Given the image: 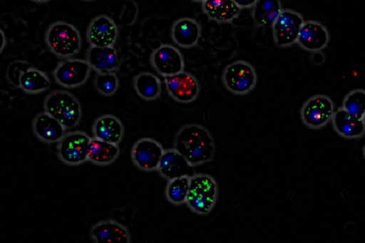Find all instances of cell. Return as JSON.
Masks as SVG:
<instances>
[{"label": "cell", "mask_w": 365, "mask_h": 243, "mask_svg": "<svg viewBox=\"0 0 365 243\" xmlns=\"http://www.w3.org/2000/svg\"><path fill=\"white\" fill-rule=\"evenodd\" d=\"M363 120H364V123H365V115H364V118H363Z\"/></svg>", "instance_id": "d6a6232c"}, {"label": "cell", "mask_w": 365, "mask_h": 243, "mask_svg": "<svg viewBox=\"0 0 365 243\" xmlns=\"http://www.w3.org/2000/svg\"><path fill=\"white\" fill-rule=\"evenodd\" d=\"M120 153L118 144L103 141L96 138L91 139L88 160L99 165H106L114 162Z\"/></svg>", "instance_id": "cb8c5ba5"}, {"label": "cell", "mask_w": 365, "mask_h": 243, "mask_svg": "<svg viewBox=\"0 0 365 243\" xmlns=\"http://www.w3.org/2000/svg\"><path fill=\"white\" fill-rule=\"evenodd\" d=\"M218 195L217 182L210 175L195 173L190 178L185 203L193 212L206 215L215 205Z\"/></svg>", "instance_id": "3957f363"}, {"label": "cell", "mask_w": 365, "mask_h": 243, "mask_svg": "<svg viewBox=\"0 0 365 243\" xmlns=\"http://www.w3.org/2000/svg\"><path fill=\"white\" fill-rule=\"evenodd\" d=\"M150 63L162 76H169L184 71L185 62L180 51L170 44H162L151 53Z\"/></svg>", "instance_id": "7c38bea8"}, {"label": "cell", "mask_w": 365, "mask_h": 243, "mask_svg": "<svg viewBox=\"0 0 365 243\" xmlns=\"http://www.w3.org/2000/svg\"><path fill=\"white\" fill-rule=\"evenodd\" d=\"M342 108L363 119L365 115V90L356 89L349 92L343 100Z\"/></svg>", "instance_id": "83f0119b"}, {"label": "cell", "mask_w": 365, "mask_h": 243, "mask_svg": "<svg viewBox=\"0 0 365 243\" xmlns=\"http://www.w3.org/2000/svg\"><path fill=\"white\" fill-rule=\"evenodd\" d=\"M133 86L137 94L145 100L158 98L161 93L160 78L150 72H141L133 78Z\"/></svg>", "instance_id": "484cf974"}, {"label": "cell", "mask_w": 365, "mask_h": 243, "mask_svg": "<svg viewBox=\"0 0 365 243\" xmlns=\"http://www.w3.org/2000/svg\"><path fill=\"white\" fill-rule=\"evenodd\" d=\"M304 22L299 12L283 9L272 26L274 43L279 47H287L297 43Z\"/></svg>", "instance_id": "52a82bcc"}, {"label": "cell", "mask_w": 365, "mask_h": 243, "mask_svg": "<svg viewBox=\"0 0 365 243\" xmlns=\"http://www.w3.org/2000/svg\"><path fill=\"white\" fill-rule=\"evenodd\" d=\"M45 41L50 51L61 58H70L81 48L79 31L73 24L63 21H55L48 27Z\"/></svg>", "instance_id": "7a4b0ae2"}, {"label": "cell", "mask_w": 365, "mask_h": 243, "mask_svg": "<svg viewBox=\"0 0 365 243\" xmlns=\"http://www.w3.org/2000/svg\"><path fill=\"white\" fill-rule=\"evenodd\" d=\"M91 68L86 60L66 58L58 62L53 71L56 82L65 88H76L88 78Z\"/></svg>", "instance_id": "9c48e42d"}, {"label": "cell", "mask_w": 365, "mask_h": 243, "mask_svg": "<svg viewBox=\"0 0 365 243\" xmlns=\"http://www.w3.org/2000/svg\"><path fill=\"white\" fill-rule=\"evenodd\" d=\"M51 85L47 75L42 71L29 67L21 71L19 86L27 93H38L46 91Z\"/></svg>", "instance_id": "d4e9b609"}, {"label": "cell", "mask_w": 365, "mask_h": 243, "mask_svg": "<svg viewBox=\"0 0 365 243\" xmlns=\"http://www.w3.org/2000/svg\"><path fill=\"white\" fill-rule=\"evenodd\" d=\"M334 112V105L329 97L316 95L303 104L300 115L304 125L317 129L327 125L332 119Z\"/></svg>", "instance_id": "ba28073f"}, {"label": "cell", "mask_w": 365, "mask_h": 243, "mask_svg": "<svg viewBox=\"0 0 365 243\" xmlns=\"http://www.w3.org/2000/svg\"><path fill=\"white\" fill-rule=\"evenodd\" d=\"M173 148L193 167L211 161L215 152L211 133L198 124L183 125L175 135Z\"/></svg>", "instance_id": "6da1fadb"}, {"label": "cell", "mask_w": 365, "mask_h": 243, "mask_svg": "<svg viewBox=\"0 0 365 243\" xmlns=\"http://www.w3.org/2000/svg\"><path fill=\"white\" fill-rule=\"evenodd\" d=\"M329 41L327 28L316 21H304L297 39V43L304 50L317 52L324 48Z\"/></svg>", "instance_id": "9a60e30c"}, {"label": "cell", "mask_w": 365, "mask_h": 243, "mask_svg": "<svg viewBox=\"0 0 365 243\" xmlns=\"http://www.w3.org/2000/svg\"><path fill=\"white\" fill-rule=\"evenodd\" d=\"M32 128L35 135L47 143H58L66 133V128L45 111L36 115Z\"/></svg>", "instance_id": "e0dca14e"}, {"label": "cell", "mask_w": 365, "mask_h": 243, "mask_svg": "<svg viewBox=\"0 0 365 243\" xmlns=\"http://www.w3.org/2000/svg\"><path fill=\"white\" fill-rule=\"evenodd\" d=\"M222 80L224 86L230 92L237 95H245L255 87L257 73L250 63L239 60L225 67Z\"/></svg>", "instance_id": "5b68a950"}, {"label": "cell", "mask_w": 365, "mask_h": 243, "mask_svg": "<svg viewBox=\"0 0 365 243\" xmlns=\"http://www.w3.org/2000/svg\"><path fill=\"white\" fill-rule=\"evenodd\" d=\"M195 167L175 148L165 150L160 159L157 170L164 178L170 180L182 176L191 177Z\"/></svg>", "instance_id": "5bb4252c"}, {"label": "cell", "mask_w": 365, "mask_h": 243, "mask_svg": "<svg viewBox=\"0 0 365 243\" xmlns=\"http://www.w3.org/2000/svg\"><path fill=\"white\" fill-rule=\"evenodd\" d=\"M118 36L116 24L108 16L101 14L93 18L86 30L90 46H114Z\"/></svg>", "instance_id": "4fadbf2b"}, {"label": "cell", "mask_w": 365, "mask_h": 243, "mask_svg": "<svg viewBox=\"0 0 365 243\" xmlns=\"http://www.w3.org/2000/svg\"><path fill=\"white\" fill-rule=\"evenodd\" d=\"M86 60L91 69L97 73L114 72L119 63L118 55L114 46H90L87 50Z\"/></svg>", "instance_id": "ffe728a7"}, {"label": "cell", "mask_w": 365, "mask_h": 243, "mask_svg": "<svg viewBox=\"0 0 365 243\" xmlns=\"http://www.w3.org/2000/svg\"><path fill=\"white\" fill-rule=\"evenodd\" d=\"M364 157H365V146L364 148Z\"/></svg>", "instance_id": "1f68e13d"}, {"label": "cell", "mask_w": 365, "mask_h": 243, "mask_svg": "<svg viewBox=\"0 0 365 243\" xmlns=\"http://www.w3.org/2000/svg\"><path fill=\"white\" fill-rule=\"evenodd\" d=\"M1 38H2L1 39L2 43H1V51H2L5 46V43H6V36H4V33L2 30H1Z\"/></svg>", "instance_id": "4dcf8cb0"}, {"label": "cell", "mask_w": 365, "mask_h": 243, "mask_svg": "<svg viewBox=\"0 0 365 243\" xmlns=\"http://www.w3.org/2000/svg\"><path fill=\"white\" fill-rule=\"evenodd\" d=\"M190 176H182L168 180L165 188L168 200L174 205L185 203L190 187Z\"/></svg>", "instance_id": "4316f807"}, {"label": "cell", "mask_w": 365, "mask_h": 243, "mask_svg": "<svg viewBox=\"0 0 365 243\" xmlns=\"http://www.w3.org/2000/svg\"><path fill=\"white\" fill-rule=\"evenodd\" d=\"M91 237L96 243H129L130 237L127 228L112 219L103 220L91 229Z\"/></svg>", "instance_id": "2e32d148"}, {"label": "cell", "mask_w": 365, "mask_h": 243, "mask_svg": "<svg viewBox=\"0 0 365 243\" xmlns=\"http://www.w3.org/2000/svg\"><path fill=\"white\" fill-rule=\"evenodd\" d=\"M163 78L166 89L175 100L187 103L197 98L200 86L197 79L192 74L183 71Z\"/></svg>", "instance_id": "30bf717a"}, {"label": "cell", "mask_w": 365, "mask_h": 243, "mask_svg": "<svg viewBox=\"0 0 365 243\" xmlns=\"http://www.w3.org/2000/svg\"><path fill=\"white\" fill-rule=\"evenodd\" d=\"M96 90L102 95H113L119 87V79L114 72L97 73L94 78Z\"/></svg>", "instance_id": "f1b7e54d"}, {"label": "cell", "mask_w": 365, "mask_h": 243, "mask_svg": "<svg viewBox=\"0 0 365 243\" xmlns=\"http://www.w3.org/2000/svg\"><path fill=\"white\" fill-rule=\"evenodd\" d=\"M331 120L334 130L344 138H359L365 132L364 120L351 115L342 107L334 112Z\"/></svg>", "instance_id": "7402d4cb"}, {"label": "cell", "mask_w": 365, "mask_h": 243, "mask_svg": "<svg viewBox=\"0 0 365 243\" xmlns=\"http://www.w3.org/2000/svg\"><path fill=\"white\" fill-rule=\"evenodd\" d=\"M92 133L97 139L118 145L123 137L124 128L116 116L105 114L94 121Z\"/></svg>", "instance_id": "d6986e66"}, {"label": "cell", "mask_w": 365, "mask_h": 243, "mask_svg": "<svg viewBox=\"0 0 365 243\" xmlns=\"http://www.w3.org/2000/svg\"><path fill=\"white\" fill-rule=\"evenodd\" d=\"M91 138L85 132L66 133L58 142L57 150L60 160L69 165H78L88 160Z\"/></svg>", "instance_id": "8992f818"}, {"label": "cell", "mask_w": 365, "mask_h": 243, "mask_svg": "<svg viewBox=\"0 0 365 243\" xmlns=\"http://www.w3.org/2000/svg\"><path fill=\"white\" fill-rule=\"evenodd\" d=\"M282 10L279 0H256L252 8V17L257 26H272Z\"/></svg>", "instance_id": "603a6c76"}, {"label": "cell", "mask_w": 365, "mask_h": 243, "mask_svg": "<svg viewBox=\"0 0 365 243\" xmlns=\"http://www.w3.org/2000/svg\"><path fill=\"white\" fill-rule=\"evenodd\" d=\"M165 150L160 143L150 138L137 140L131 148V159L139 169L153 171L158 169Z\"/></svg>", "instance_id": "8fae6325"}, {"label": "cell", "mask_w": 365, "mask_h": 243, "mask_svg": "<svg viewBox=\"0 0 365 243\" xmlns=\"http://www.w3.org/2000/svg\"><path fill=\"white\" fill-rule=\"evenodd\" d=\"M237 6L242 9L252 8L256 0H235Z\"/></svg>", "instance_id": "f546056e"}, {"label": "cell", "mask_w": 365, "mask_h": 243, "mask_svg": "<svg viewBox=\"0 0 365 243\" xmlns=\"http://www.w3.org/2000/svg\"><path fill=\"white\" fill-rule=\"evenodd\" d=\"M44 110L66 129L77 126L82 115L80 102L73 95L63 90H55L46 97Z\"/></svg>", "instance_id": "277c9868"}, {"label": "cell", "mask_w": 365, "mask_h": 243, "mask_svg": "<svg viewBox=\"0 0 365 243\" xmlns=\"http://www.w3.org/2000/svg\"><path fill=\"white\" fill-rule=\"evenodd\" d=\"M202 9L209 19L219 23L233 21L241 11L235 0H204Z\"/></svg>", "instance_id": "44dd1931"}, {"label": "cell", "mask_w": 365, "mask_h": 243, "mask_svg": "<svg viewBox=\"0 0 365 243\" xmlns=\"http://www.w3.org/2000/svg\"><path fill=\"white\" fill-rule=\"evenodd\" d=\"M201 27L194 19L182 17L176 20L171 28V37L178 46L189 48L195 46L200 37Z\"/></svg>", "instance_id": "ac0fdd59"}]
</instances>
